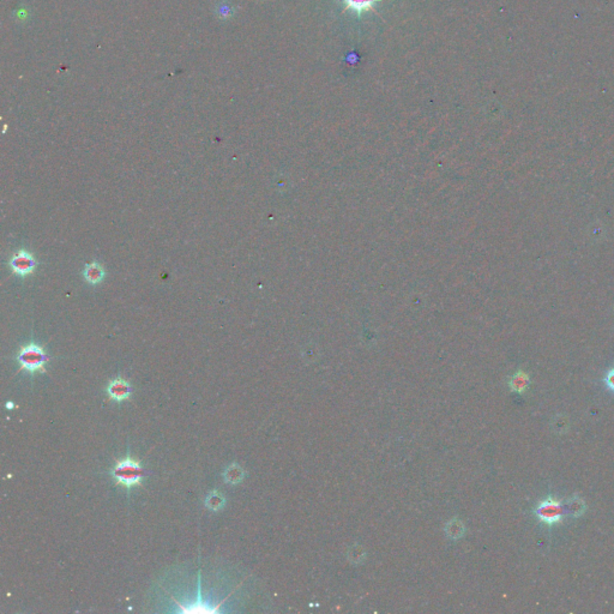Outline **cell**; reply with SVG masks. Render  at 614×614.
<instances>
[{
    "mask_svg": "<svg viewBox=\"0 0 614 614\" xmlns=\"http://www.w3.org/2000/svg\"><path fill=\"white\" fill-rule=\"evenodd\" d=\"M508 385H510V389L514 392L522 394V392H524L529 387V376L525 372H523V371H518L517 373H515L514 376L511 377L510 381H508Z\"/></svg>",
    "mask_w": 614,
    "mask_h": 614,
    "instance_id": "9",
    "label": "cell"
},
{
    "mask_svg": "<svg viewBox=\"0 0 614 614\" xmlns=\"http://www.w3.org/2000/svg\"><path fill=\"white\" fill-rule=\"evenodd\" d=\"M83 274H84V278L86 282H89L90 285H97V283H100L104 278L106 271H104L102 265L96 263V261H93V263L85 265Z\"/></svg>",
    "mask_w": 614,
    "mask_h": 614,
    "instance_id": "7",
    "label": "cell"
},
{
    "mask_svg": "<svg viewBox=\"0 0 614 614\" xmlns=\"http://www.w3.org/2000/svg\"><path fill=\"white\" fill-rule=\"evenodd\" d=\"M13 407H14L13 402H7V403H6V408H7V409H13Z\"/></svg>",
    "mask_w": 614,
    "mask_h": 614,
    "instance_id": "15",
    "label": "cell"
},
{
    "mask_svg": "<svg viewBox=\"0 0 614 614\" xmlns=\"http://www.w3.org/2000/svg\"><path fill=\"white\" fill-rule=\"evenodd\" d=\"M16 359L20 371H27L30 374L46 373V364L49 361V357L45 349L34 342L22 347Z\"/></svg>",
    "mask_w": 614,
    "mask_h": 614,
    "instance_id": "2",
    "label": "cell"
},
{
    "mask_svg": "<svg viewBox=\"0 0 614 614\" xmlns=\"http://www.w3.org/2000/svg\"><path fill=\"white\" fill-rule=\"evenodd\" d=\"M226 497L223 496L222 493H220L219 491H216V489H214V491L210 492L208 496L205 497L204 499V504L206 508H209V510L212 511H220L222 510L224 507V505H226Z\"/></svg>",
    "mask_w": 614,
    "mask_h": 614,
    "instance_id": "10",
    "label": "cell"
},
{
    "mask_svg": "<svg viewBox=\"0 0 614 614\" xmlns=\"http://www.w3.org/2000/svg\"><path fill=\"white\" fill-rule=\"evenodd\" d=\"M217 12H219L220 17H223V18H227L230 17L232 14V9L231 6H228L227 4H223V5H221L219 7V10H217Z\"/></svg>",
    "mask_w": 614,
    "mask_h": 614,
    "instance_id": "14",
    "label": "cell"
},
{
    "mask_svg": "<svg viewBox=\"0 0 614 614\" xmlns=\"http://www.w3.org/2000/svg\"><path fill=\"white\" fill-rule=\"evenodd\" d=\"M565 508L570 515L573 516V517H580V516H582L584 512H586V503H584L582 498L573 496L566 501Z\"/></svg>",
    "mask_w": 614,
    "mask_h": 614,
    "instance_id": "11",
    "label": "cell"
},
{
    "mask_svg": "<svg viewBox=\"0 0 614 614\" xmlns=\"http://www.w3.org/2000/svg\"><path fill=\"white\" fill-rule=\"evenodd\" d=\"M605 384L609 390L614 392V367L611 369L605 377Z\"/></svg>",
    "mask_w": 614,
    "mask_h": 614,
    "instance_id": "13",
    "label": "cell"
},
{
    "mask_svg": "<svg viewBox=\"0 0 614 614\" xmlns=\"http://www.w3.org/2000/svg\"><path fill=\"white\" fill-rule=\"evenodd\" d=\"M132 391L133 389L131 387V384L121 377H117L113 380H111L106 389L108 399L114 402L127 401L132 395Z\"/></svg>",
    "mask_w": 614,
    "mask_h": 614,
    "instance_id": "5",
    "label": "cell"
},
{
    "mask_svg": "<svg viewBox=\"0 0 614 614\" xmlns=\"http://www.w3.org/2000/svg\"><path fill=\"white\" fill-rule=\"evenodd\" d=\"M143 475L144 469L141 462L131 456L117 461L111 469V477L115 484L127 489L141 486Z\"/></svg>",
    "mask_w": 614,
    "mask_h": 614,
    "instance_id": "1",
    "label": "cell"
},
{
    "mask_svg": "<svg viewBox=\"0 0 614 614\" xmlns=\"http://www.w3.org/2000/svg\"><path fill=\"white\" fill-rule=\"evenodd\" d=\"M566 508L560 500L548 497L547 499L540 501L535 508V516L540 522L547 525L557 524L563 519Z\"/></svg>",
    "mask_w": 614,
    "mask_h": 614,
    "instance_id": "3",
    "label": "cell"
},
{
    "mask_svg": "<svg viewBox=\"0 0 614 614\" xmlns=\"http://www.w3.org/2000/svg\"><path fill=\"white\" fill-rule=\"evenodd\" d=\"M245 470L244 468L241 466H239L238 463H232L231 466H228L226 469H224L222 477H223V480L226 484L228 485H238L242 482V480L245 479Z\"/></svg>",
    "mask_w": 614,
    "mask_h": 614,
    "instance_id": "6",
    "label": "cell"
},
{
    "mask_svg": "<svg viewBox=\"0 0 614 614\" xmlns=\"http://www.w3.org/2000/svg\"><path fill=\"white\" fill-rule=\"evenodd\" d=\"M342 2L344 4V9L354 11L360 16L365 11L373 10L374 5L379 0H342Z\"/></svg>",
    "mask_w": 614,
    "mask_h": 614,
    "instance_id": "8",
    "label": "cell"
},
{
    "mask_svg": "<svg viewBox=\"0 0 614 614\" xmlns=\"http://www.w3.org/2000/svg\"><path fill=\"white\" fill-rule=\"evenodd\" d=\"M464 527L459 519H452L446 525V534L450 536V539H460L463 535Z\"/></svg>",
    "mask_w": 614,
    "mask_h": 614,
    "instance_id": "12",
    "label": "cell"
},
{
    "mask_svg": "<svg viewBox=\"0 0 614 614\" xmlns=\"http://www.w3.org/2000/svg\"><path fill=\"white\" fill-rule=\"evenodd\" d=\"M9 265L17 276H28L34 272L36 260L34 256L27 251H17L11 257Z\"/></svg>",
    "mask_w": 614,
    "mask_h": 614,
    "instance_id": "4",
    "label": "cell"
}]
</instances>
